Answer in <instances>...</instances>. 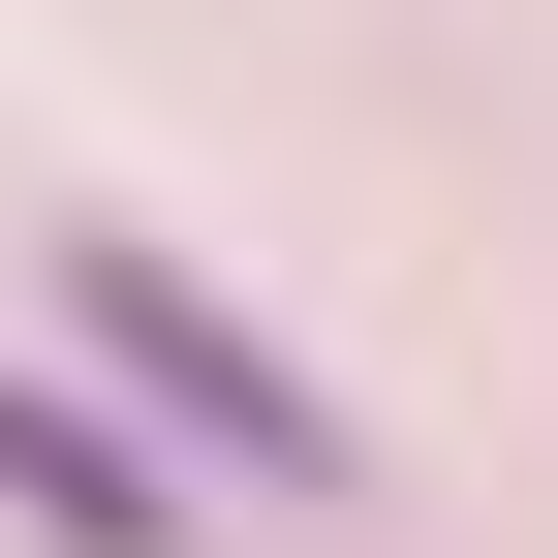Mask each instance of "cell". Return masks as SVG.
Here are the masks:
<instances>
[{"label": "cell", "mask_w": 558, "mask_h": 558, "mask_svg": "<svg viewBox=\"0 0 558 558\" xmlns=\"http://www.w3.org/2000/svg\"><path fill=\"white\" fill-rule=\"evenodd\" d=\"M62 311H94V373H124V435L186 465V497H341V403L279 373V341L218 311L186 248H62Z\"/></svg>", "instance_id": "1"}, {"label": "cell", "mask_w": 558, "mask_h": 558, "mask_svg": "<svg viewBox=\"0 0 558 558\" xmlns=\"http://www.w3.org/2000/svg\"><path fill=\"white\" fill-rule=\"evenodd\" d=\"M0 527H32V558H186V465L124 435V403H62V373H0Z\"/></svg>", "instance_id": "2"}]
</instances>
